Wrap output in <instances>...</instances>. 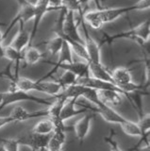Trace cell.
<instances>
[{"instance_id": "cell-4", "label": "cell", "mask_w": 150, "mask_h": 151, "mask_svg": "<svg viewBox=\"0 0 150 151\" xmlns=\"http://www.w3.org/2000/svg\"><path fill=\"white\" fill-rule=\"evenodd\" d=\"M150 6V0H139L130 6L126 7H117V8H109V9H97L96 12L99 16L103 25L111 23L124 14L134 12V11H144L148 9Z\"/></svg>"}, {"instance_id": "cell-23", "label": "cell", "mask_w": 150, "mask_h": 151, "mask_svg": "<svg viewBox=\"0 0 150 151\" xmlns=\"http://www.w3.org/2000/svg\"><path fill=\"white\" fill-rule=\"evenodd\" d=\"M62 7L67 11L78 13L79 16H82L84 13L83 7L78 3V0H62Z\"/></svg>"}, {"instance_id": "cell-2", "label": "cell", "mask_w": 150, "mask_h": 151, "mask_svg": "<svg viewBox=\"0 0 150 151\" xmlns=\"http://www.w3.org/2000/svg\"><path fill=\"white\" fill-rule=\"evenodd\" d=\"M149 37H150V23H149V19H147L144 22L141 23L139 26L131 28V29L126 30L123 32H118L116 34H112V35L105 34L103 36L99 45L100 46L104 45H111L112 42L117 40L129 39V40H133L137 44H139L140 46H144V45L148 44Z\"/></svg>"}, {"instance_id": "cell-31", "label": "cell", "mask_w": 150, "mask_h": 151, "mask_svg": "<svg viewBox=\"0 0 150 151\" xmlns=\"http://www.w3.org/2000/svg\"><path fill=\"white\" fill-rule=\"evenodd\" d=\"M4 36H3V32L0 30V58H3L4 56Z\"/></svg>"}, {"instance_id": "cell-8", "label": "cell", "mask_w": 150, "mask_h": 151, "mask_svg": "<svg viewBox=\"0 0 150 151\" xmlns=\"http://www.w3.org/2000/svg\"><path fill=\"white\" fill-rule=\"evenodd\" d=\"M82 24V27L84 30V45H85L86 50H87V54H88V58L89 61L88 63H101V46L99 45V42H97L90 35L86 24L83 22L81 19L80 20Z\"/></svg>"}, {"instance_id": "cell-29", "label": "cell", "mask_w": 150, "mask_h": 151, "mask_svg": "<svg viewBox=\"0 0 150 151\" xmlns=\"http://www.w3.org/2000/svg\"><path fill=\"white\" fill-rule=\"evenodd\" d=\"M12 117L11 115H7V116H0V129L3 127H5L9 124H11V123H13Z\"/></svg>"}, {"instance_id": "cell-9", "label": "cell", "mask_w": 150, "mask_h": 151, "mask_svg": "<svg viewBox=\"0 0 150 151\" xmlns=\"http://www.w3.org/2000/svg\"><path fill=\"white\" fill-rule=\"evenodd\" d=\"M34 18H33V26H32V29L30 31V45L31 42H33L34 38L39 30V27L42 20L44 19V15L49 12H52L53 9H51L46 0H37L34 3Z\"/></svg>"}, {"instance_id": "cell-17", "label": "cell", "mask_w": 150, "mask_h": 151, "mask_svg": "<svg viewBox=\"0 0 150 151\" xmlns=\"http://www.w3.org/2000/svg\"><path fill=\"white\" fill-rule=\"evenodd\" d=\"M23 56H24V60L23 61H25L29 65L38 63L43 59V53L36 46L32 45H29L23 51Z\"/></svg>"}, {"instance_id": "cell-16", "label": "cell", "mask_w": 150, "mask_h": 151, "mask_svg": "<svg viewBox=\"0 0 150 151\" xmlns=\"http://www.w3.org/2000/svg\"><path fill=\"white\" fill-rule=\"evenodd\" d=\"M3 58L7 59L8 60H10L11 63H14L16 71H15V75L18 76V67H19V64L21 61L24 60V56H23V52L18 51L15 49L14 47H12L11 45H8L4 46V56Z\"/></svg>"}, {"instance_id": "cell-12", "label": "cell", "mask_w": 150, "mask_h": 151, "mask_svg": "<svg viewBox=\"0 0 150 151\" xmlns=\"http://www.w3.org/2000/svg\"><path fill=\"white\" fill-rule=\"evenodd\" d=\"M10 45L20 52H23L30 45V32L26 30L25 24L19 23V30Z\"/></svg>"}, {"instance_id": "cell-18", "label": "cell", "mask_w": 150, "mask_h": 151, "mask_svg": "<svg viewBox=\"0 0 150 151\" xmlns=\"http://www.w3.org/2000/svg\"><path fill=\"white\" fill-rule=\"evenodd\" d=\"M54 129L55 126L53 121L47 117L46 119H44L37 123L33 127V129H31V131L39 135H51Z\"/></svg>"}, {"instance_id": "cell-20", "label": "cell", "mask_w": 150, "mask_h": 151, "mask_svg": "<svg viewBox=\"0 0 150 151\" xmlns=\"http://www.w3.org/2000/svg\"><path fill=\"white\" fill-rule=\"evenodd\" d=\"M122 130H123L126 135L131 137H140L141 136V130L138 126V123H135L133 121H130L126 119L125 123L120 125Z\"/></svg>"}, {"instance_id": "cell-19", "label": "cell", "mask_w": 150, "mask_h": 151, "mask_svg": "<svg viewBox=\"0 0 150 151\" xmlns=\"http://www.w3.org/2000/svg\"><path fill=\"white\" fill-rule=\"evenodd\" d=\"M73 52L71 50V47L68 45V42L64 40L63 45L62 46L60 53L58 54V60L56 63H52L54 64H62V63H73Z\"/></svg>"}, {"instance_id": "cell-22", "label": "cell", "mask_w": 150, "mask_h": 151, "mask_svg": "<svg viewBox=\"0 0 150 151\" xmlns=\"http://www.w3.org/2000/svg\"><path fill=\"white\" fill-rule=\"evenodd\" d=\"M63 42L64 40L62 38L57 35H56L55 38H52V39L49 40L48 42H46V46H47V49L50 52V54L58 55L60 53V49H62Z\"/></svg>"}, {"instance_id": "cell-3", "label": "cell", "mask_w": 150, "mask_h": 151, "mask_svg": "<svg viewBox=\"0 0 150 151\" xmlns=\"http://www.w3.org/2000/svg\"><path fill=\"white\" fill-rule=\"evenodd\" d=\"M25 101L34 102L37 104H40V105H44L47 107H49L52 104V101H50L46 98L37 97L35 96H32L29 93L9 88L6 92L0 93V111L3 110L5 107L12 105L14 103L25 102Z\"/></svg>"}, {"instance_id": "cell-7", "label": "cell", "mask_w": 150, "mask_h": 151, "mask_svg": "<svg viewBox=\"0 0 150 151\" xmlns=\"http://www.w3.org/2000/svg\"><path fill=\"white\" fill-rule=\"evenodd\" d=\"M20 9L18 11V12L16 13V15L13 17V19L11 21V23L9 24L8 27L6 28L5 32L3 33L4 39H6L9 33L11 32V30L12 29L16 24L19 23H23L26 24L27 22H29L31 20H33L34 18V4H31L29 1H26L25 3L20 4Z\"/></svg>"}, {"instance_id": "cell-32", "label": "cell", "mask_w": 150, "mask_h": 151, "mask_svg": "<svg viewBox=\"0 0 150 151\" xmlns=\"http://www.w3.org/2000/svg\"><path fill=\"white\" fill-rule=\"evenodd\" d=\"M26 1H27V0H18V2H19L20 4H23V3H25Z\"/></svg>"}, {"instance_id": "cell-24", "label": "cell", "mask_w": 150, "mask_h": 151, "mask_svg": "<svg viewBox=\"0 0 150 151\" xmlns=\"http://www.w3.org/2000/svg\"><path fill=\"white\" fill-rule=\"evenodd\" d=\"M138 126L141 130V135L150 132V114L149 113H144V114L140 117Z\"/></svg>"}, {"instance_id": "cell-6", "label": "cell", "mask_w": 150, "mask_h": 151, "mask_svg": "<svg viewBox=\"0 0 150 151\" xmlns=\"http://www.w3.org/2000/svg\"><path fill=\"white\" fill-rule=\"evenodd\" d=\"M51 135H39L32 131L22 134L17 139L20 145H25L31 151H46Z\"/></svg>"}, {"instance_id": "cell-28", "label": "cell", "mask_w": 150, "mask_h": 151, "mask_svg": "<svg viewBox=\"0 0 150 151\" xmlns=\"http://www.w3.org/2000/svg\"><path fill=\"white\" fill-rule=\"evenodd\" d=\"M46 2L53 11H60L62 8V0H46Z\"/></svg>"}, {"instance_id": "cell-30", "label": "cell", "mask_w": 150, "mask_h": 151, "mask_svg": "<svg viewBox=\"0 0 150 151\" xmlns=\"http://www.w3.org/2000/svg\"><path fill=\"white\" fill-rule=\"evenodd\" d=\"M128 151H150L149 145H141V146H133L128 148Z\"/></svg>"}, {"instance_id": "cell-33", "label": "cell", "mask_w": 150, "mask_h": 151, "mask_svg": "<svg viewBox=\"0 0 150 151\" xmlns=\"http://www.w3.org/2000/svg\"><path fill=\"white\" fill-rule=\"evenodd\" d=\"M0 151H6V150H5V148H4L2 145H0Z\"/></svg>"}, {"instance_id": "cell-21", "label": "cell", "mask_w": 150, "mask_h": 151, "mask_svg": "<svg viewBox=\"0 0 150 151\" xmlns=\"http://www.w3.org/2000/svg\"><path fill=\"white\" fill-rule=\"evenodd\" d=\"M78 77L72 72H69V71H64V73L62 76L60 77L58 80H56L62 89L66 88L68 86H71V85L76 84L77 82Z\"/></svg>"}, {"instance_id": "cell-25", "label": "cell", "mask_w": 150, "mask_h": 151, "mask_svg": "<svg viewBox=\"0 0 150 151\" xmlns=\"http://www.w3.org/2000/svg\"><path fill=\"white\" fill-rule=\"evenodd\" d=\"M1 145L5 148L6 151H19L20 145L17 139H4L0 138Z\"/></svg>"}, {"instance_id": "cell-10", "label": "cell", "mask_w": 150, "mask_h": 151, "mask_svg": "<svg viewBox=\"0 0 150 151\" xmlns=\"http://www.w3.org/2000/svg\"><path fill=\"white\" fill-rule=\"evenodd\" d=\"M14 122H24L30 119H35L39 117H48V109L35 111H27L21 106L14 107L10 114Z\"/></svg>"}, {"instance_id": "cell-1", "label": "cell", "mask_w": 150, "mask_h": 151, "mask_svg": "<svg viewBox=\"0 0 150 151\" xmlns=\"http://www.w3.org/2000/svg\"><path fill=\"white\" fill-rule=\"evenodd\" d=\"M11 80V89H16L27 93L37 91L43 93H46L51 96H57L62 91V87L57 81H38L26 77L13 76Z\"/></svg>"}, {"instance_id": "cell-27", "label": "cell", "mask_w": 150, "mask_h": 151, "mask_svg": "<svg viewBox=\"0 0 150 151\" xmlns=\"http://www.w3.org/2000/svg\"><path fill=\"white\" fill-rule=\"evenodd\" d=\"M114 134H115V132L113 130H111V134L108 135V137H105L104 138V141L108 145H109L111 151H123L120 148V146H119L118 143H117V141L113 138Z\"/></svg>"}, {"instance_id": "cell-15", "label": "cell", "mask_w": 150, "mask_h": 151, "mask_svg": "<svg viewBox=\"0 0 150 151\" xmlns=\"http://www.w3.org/2000/svg\"><path fill=\"white\" fill-rule=\"evenodd\" d=\"M98 97L100 100L111 107L120 105L122 103V94L111 90H98Z\"/></svg>"}, {"instance_id": "cell-5", "label": "cell", "mask_w": 150, "mask_h": 151, "mask_svg": "<svg viewBox=\"0 0 150 151\" xmlns=\"http://www.w3.org/2000/svg\"><path fill=\"white\" fill-rule=\"evenodd\" d=\"M57 36L62 37V39H70L84 44V40L78 31V24L75 18V12L67 11L65 13L62 29L55 33Z\"/></svg>"}, {"instance_id": "cell-26", "label": "cell", "mask_w": 150, "mask_h": 151, "mask_svg": "<svg viewBox=\"0 0 150 151\" xmlns=\"http://www.w3.org/2000/svg\"><path fill=\"white\" fill-rule=\"evenodd\" d=\"M63 145V143L60 142L51 135L47 144V147H46V151H62Z\"/></svg>"}, {"instance_id": "cell-13", "label": "cell", "mask_w": 150, "mask_h": 151, "mask_svg": "<svg viewBox=\"0 0 150 151\" xmlns=\"http://www.w3.org/2000/svg\"><path fill=\"white\" fill-rule=\"evenodd\" d=\"M77 99H69L64 103V105L62 109V111L60 113V121L64 123L71 118L77 116L80 113H85L89 111L86 108H81V109H77Z\"/></svg>"}, {"instance_id": "cell-14", "label": "cell", "mask_w": 150, "mask_h": 151, "mask_svg": "<svg viewBox=\"0 0 150 151\" xmlns=\"http://www.w3.org/2000/svg\"><path fill=\"white\" fill-rule=\"evenodd\" d=\"M89 65V73H90V77L95 78L100 80H104L111 83H113L112 80L111 72L108 70L102 63H88Z\"/></svg>"}, {"instance_id": "cell-11", "label": "cell", "mask_w": 150, "mask_h": 151, "mask_svg": "<svg viewBox=\"0 0 150 151\" xmlns=\"http://www.w3.org/2000/svg\"><path fill=\"white\" fill-rule=\"evenodd\" d=\"M95 116V113L90 112V113H88V114L84 115L82 118H80V119L74 125L75 133H76V136L78 140L79 141V143H80V145H82L83 142L85 141L91 129L92 121L93 120Z\"/></svg>"}]
</instances>
